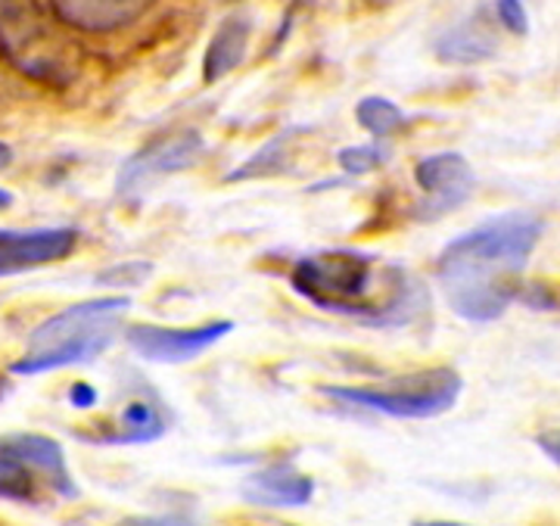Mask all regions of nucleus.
<instances>
[{"mask_svg":"<svg viewBox=\"0 0 560 526\" xmlns=\"http://www.w3.org/2000/svg\"><path fill=\"white\" fill-rule=\"evenodd\" d=\"M131 308L125 296H103L69 305L32 330L28 352L10 364L13 374H44L54 367L88 364L101 359L119 334V315Z\"/></svg>","mask_w":560,"mask_h":526,"instance_id":"7ed1b4c3","label":"nucleus"},{"mask_svg":"<svg viewBox=\"0 0 560 526\" xmlns=\"http://www.w3.org/2000/svg\"><path fill=\"white\" fill-rule=\"evenodd\" d=\"M249 38H253L249 16L234 13L221 22L212 40H209V47H206V57H202V81L215 84L224 75H231L234 69H241V62L246 60V50H249Z\"/></svg>","mask_w":560,"mask_h":526,"instance_id":"4468645a","label":"nucleus"},{"mask_svg":"<svg viewBox=\"0 0 560 526\" xmlns=\"http://www.w3.org/2000/svg\"><path fill=\"white\" fill-rule=\"evenodd\" d=\"M153 262H147V259H135V262H119L113 265V268H106L101 271L94 283L97 287H121V290H135V287H143V283L153 278Z\"/></svg>","mask_w":560,"mask_h":526,"instance_id":"6ab92c4d","label":"nucleus"},{"mask_svg":"<svg viewBox=\"0 0 560 526\" xmlns=\"http://www.w3.org/2000/svg\"><path fill=\"white\" fill-rule=\"evenodd\" d=\"M231 330H234V322H228V318L184 327V330L180 327H162V324H131L125 330V340L147 362L187 364L206 355Z\"/></svg>","mask_w":560,"mask_h":526,"instance_id":"0eeeda50","label":"nucleus"},{"mask_svg":"<svg viewBox=\"0 0 560 526\" xmlns=\"http://www.w3.org/2000/svg\"><path fill=\"white\" fill-rule=\"evenodd\" d=\"M492 13L486 7H477L464 20L445 28L433 50L442 62L448 66H477V62L492 60L499 54V28H495Z\"/></svg>","mask_w":560,"mask_h":526,"instance_id":"9d476101","label":"nucleus"},{"mask_svg":"<svg viewBox=\"0 0 560 526\" xmlns=\"http://www.w3.org/2000/svg\"><path fill=\"white\" fill-rule=\"evenodd\" d=\"M355 121H359L371 138L389 141V138L401 135L411 119H408L389 97H377V94H374V97L359 101V106H355Z\"/></svg>","mask_w":560,"mask_h":526,"instance_id":"dca6fc26","label":"nucleus"},{"mask_svg":"<svg viewBox=\"0 0 560 526\" xmlns=\"http://www.w3.org/2000/svg\"><path fill=\"white\" fill-rule=\"evenodd\" d=\"M389 156H393L389 141L374 138L371 143H352V147H342L340 153H337V165L342 168V175H349V178H361V175H368V172L381 168L383 162L389 160Z\"/></svg>","mask_w":560,"mask_h":526,"instance_id":"a211bd4d","label":"nucleus"},{"mask_svg":"<svg viewBox=\"0 0 560 526\" xmlns=\"http://www.w3.org/2000/svg\"><path fill=\"white\" fill-rule=\"evenodd\" d=\"M415 182H418L423 200L411 209L418 222H436L442 215L460 209L477 190V172L460 153H433L423 156L415 165Z\"/></svg>","mask_w":560,"mask_h":526,"instance_id":"423d86ee","label":"nucleus"},{"mask_svg":"<svg viewBox=\"0 0 560 526\" xmlns=\"http://www.w3.org/2000/svg\"><path fill=\"white\" fill-rule=\"evenodd\" d=\"M168 418L160 411L156 402L147 399H131L121 408L116 430H103L101 436H88L84 443L97 445H150L165 436Z\"/></svg>","mask_w":560,"mask_h":526,"instance_id":"2eb2a0df","label":"nucleus"},{"mask_svg":"<svg viewBox=\"0 0 560 526\" xmlns=\"http://www.w3.org/2000/svg\"><path fill=\"white\" fill-rule=\"evenodd\" d=\"M460 389L464 377L455 367H423L386 384H320L318 396L330 402L377 411L396 421H430L458 405Z\"/></svg>","mask_w":560,"mask_h":526,"instance_id":"20e7f679","label":"nucleus"},{"mask_svg":"<svg viewBox=\"0 0 560 526\" xmlns=\"http://www.w3.org/2000/svg\"><path fill=\"white\" fill-rule=\"evenodd\" d=\"M97 402H101V393H97V386H91L88 381H75V384L69 386V405H72V408L88 411V408H94Z\"/></svg>","mask_w":560,"mask_h":526,"instance_id":"412c9836","label":"nucleus"},{"mask_svg":"<svg viewBox=\"0 0 560 526\" xmlns=\"http://www.w3.org/2000/svg\"><path fill=\"white\" fill-rule=\"evenodd\" d=\"M495 20L514 38H526L529 35V16H526L523 0H495Z\"/></svg>","mask_w":560,"mask_h":526,"instance_id":"aec40b11","label":"nucleus"},{"mask_svg":"<svg viewBox=\"0 0 560 526\" xmlns=\"http://www.w3.org/2000/svg\"><path fill=\"white\" fill-rule=\"evenodd\" d=\"M10 165H13V147L0 141V172H3V168H10Z\"/></svg>","mask_w":560,"mask_h":526,"instance_id":"5701e85b","label":"nucleus"},{"mask_svg":"<svg viewBox=\"0 0 560 526\" xmlns=\"http://www.w3.org/2000/svg\"><path fill=\"white\" fill-rule=\"evenodd\" d=\"M50 3L66 25L88 35H109L128 25H138L156 7V0H50Z\"/></svg>","mask_w":560,"mask_h":526,"instance_id":"9b49d317","label":"nucleus"},{"mask_svg":"<svg viewBox=\"0 0 560 526\" xmlns=\"http://www.w3.org/2000/svg\"><path fill=\"white\" fill-rule=\"evenodd\" d=\"M79 249L75 227H38V231H3L0 227V278L20 274L38 265L62 262Z\"/></svg>","mask_w":560,"mask_h":526,"instance_id":"6e6552de","label":"nucleus"},{"mask_svg":"<svg viewBox=\"0 0 560 526\" xmlns=\"http://www.w3.org/2000/svg\"><path fill=\"white\" fill-rule=\"evenodd\" d=\"M312 128L305 125H290L278 131L275 138L261 143L259 150L243 160L234 172L224 175V184H243V182H256V178H280V175H290L293 165H296V141L305 138Z\"/></svg>","mask_w":560,"mask_h":526,"instance_id":"ddd939ff","label":"nucleus"},{"mask_svg":"<svg viewBox=\"0 0 560 526\" xmlns=\"http://www.w3.org/2000/svg\"><path fill=\"white\" fill-rule=\"evenodd\" d=\"M0 499L7 502H20V505H32L38 499V483L32 465H25L13 455L0 452Z\"/></svg>","mask_w":560,"mask_h":526,"instance_id":"f3484780","label":"nucleus"},{"mask_svg":"<svg viewBox=\"0 0 560 526\" xmlns=\"http://www.w3.org/2000/svg\"><path fill=\"white\" fill-rule=\"evenodd\" d=\"M241 495L249 505L271 507H305L315 499V480L302 474L293 461H275V465L256 467L243 477Z\"/></svg>","mask_w":560,"mask_h":526,"instance_id":"1a4fd4ad","label":"nucleus"},{"mask_svg":"<svg viewBox=\"0 0 560 526\" xmlns=\"http://www.w3.org/2000/svg\"><path fill=\"white\" fill-rule=\"evenodd\" d=\"M545 222L533 212H501L445 243L436 281L448 308L470 324H492L521 296L523 271Z\"/></svg>","mask_w":560,"mask_h":526,"instance_id":"f257e3e1","label":"nucleus"},{"mask_svg":"<svg viewBox=\"0 0 560 526\" xmlns=\"http://www.w3.org/2000/svg\"><path fill=\"white\" fill-rule=\"evenodd\" d=\"M202 156H206V141L200 131L187 128L175 135H162L121 162L116 175V197L121 202L140 200L160 178L190 172L194 165H200Z\"/></svg>","mask_w":560,"mask_h":526,"instance_id":"39448f33","label":"nucleus"},{"mask_svg":"<svg viewBox=\"0 0 560 526\" xmlns=\"http://www.w3.org/2000/svg\"><path fill=\"white\" fill-rule=\"evenodd\" d=\"M0 452L20 458L25 465L47 470L50 483L62 499H79V486L66 467V455H62V445L57 440L40 436V433H10V436H0Z\"/></svg>","mask_w":560,"mask_h":526,"instance_id":"f8f14e48","label":"nucleus"},{"mask_svg":"<svg viewBox=\"0 0 560 526\" xmlns=\"http://www.w3.org/2000/svg\"><path fill=\"white\" fill-rule=\"evenodd\" d=\"M536 445L541 448V455L548 461H555L560 467V430H548V433H539L536 436Z\"/></svg>","mask_w":560,"mask_h":526,"instance_id":"4be33fe9","label":"nucleus"},{"mask_svg":"<svg viewBox=\"0 0 560 526\" xmlns=\"http://www.w3.org/2000/svg\"><path fill=\"white\" fill-rule=\"evenodd\" d=\"M290 287L320 312L364 327H408L430 312V290L415 271L352 246L300 259L290 268Z\"/></svg>","mask_w":560,"mask_h":526,"instance_id":"f03ea898","label":"nucleus"},{"mask_svg":"<svg viewBox=\"0 0 560 526\" xmlns=\"http://www.w3.org/2000/svg\"><path fill=\"white\" fill-rule=\"evenodd\" d=\"M13 386H10V381H7V374H0V402L7 399V393H10Z\"/></svg>","mask_w":560,"mask_h":526,"instance_id":"393cba45","label":"nucleus"},{"mask_svg":"<svg viewBox=\"0 0 560 526\" xmlns=\"http://www.w3.org/2000/svg\"><path fill=\"white\" fill-rule=\"evenodd\" d=\"M10 206H13V194H10V190H3V187H0V212H7V209H10Z\"/></svg>","mask_w":560,"mask_h":526,"instance_id":"b1692460","label":"nucleus"}]
</instances>
